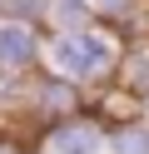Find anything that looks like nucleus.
<instances>
[{
    "label": "nucleus",
    "instance_id": "1",
    "mask_svg": "<svg viewBox=\"0 0 149 154\" xmlns=\"http://www.w3.org/2000/svg\"><path fill=\"white\" fill-rule=\"evenodd\" d=\"M45 55H50V65L65 80H95L114 60V40L109 35H95V30H60Z\"/></svg>",
    "mask_w": 149,
    "mask_h": 154
},
{
    "label": "nucleus",
    "instance_id": "2",
    "mask_svg": "<svg viewBox=\"0 0 149 154\" xmlns=\"http://www.w3.org/2000/svg\"><path fill=\"white\" fill-rule=\"evenodd\" d=\"M104 134L89 119H55L50 124V154H99Z\"/></svg>",
    "mask_w": 149,
    "mask_h": 154
},
{
    "label": "nucleus",
    "instance_id": "3",
    "mask_svg": "<svg viewBox=\"0 0 149 154\" xmlns=\"http://www.w3.org/2000/svg\"><path fill=\"white\" fill-rule=\"evenodd\" d=\"M40 60V40L25 20H0V65L5 70H25Z\"/></svg>",
    "mask_w": 149,
    "mask_h": 154
},
{
    "label": "nucleus",
    "instance_id": "4",
    "mask_svg": "<svg viewBox=\"0 0 149 154\" xmlns=\"http://www.w3.org/2000/svg\"><path fill=\"white\" fill-rule=\"evenodd\" d=\"M50 15H55L60 30H89V20H95L85 0H55V5H50Z\"/></svg>",
    "mask_w": 149,
    "mask_h": 154
},
{
    "label": "nucleus",
    "instance_id": "5",
    "mask_svg": "<svg viewBox=\"0 0 149 154\" xmlns=\"http://www.w3.org/2000/svg\"><path fill=\"white\" fill-rule=\"evenodd\" d=\"M109 149L114 154H149V124H124V129L109 134Z\"/></svg>",
    "mask_w": 149,
    "mask_h": 154
},
{
    "label": "nucleus",
    "instance_id": "6",
    "mask_svg": "<svg viewBox=\"0 0 149 154\" xmlns=\"http://www.w3.org/2000/svg\"><path fill=\"white\" fill-rule=\"evenodd\" d=\"M5 5H10V0H0V10H5Z\"/></svg>",
    "mask_w": 149,
    "mask_h": 154
},
{
    "label": "nucleus",
    "instance_id": "7",
    "mask_svg": "<svg viewBox=\"0 0 149 154\" xmlns=\"http://www.w3.org/2000/svg\"><path fill=\"white\" fill-rule=\"evenodd\" d=\"M0 154H5V149H0Z\"/></svg>",
    "mask_w": 149,
    "mask_h": 154
}]
</instances>
